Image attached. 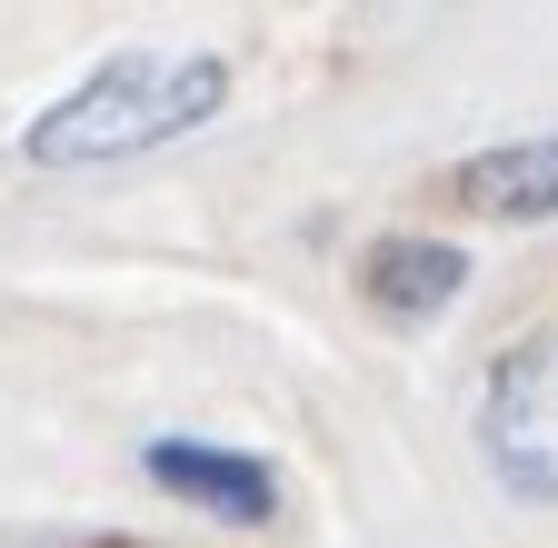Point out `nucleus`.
<instances>
[{"label": "nucleus", "mask_w": 558, "mask_h": 548, "mask_svg": "<svg viewBox=\"0 0 558 548\" xmlns=\"http://www.w3.org/2000/svg\"><path fill=\"white\" fill-rule=\"evenodd\" d=\"M140 468H150V489L230 519V528H269L279 519V468L250 459V449H220V439H150L140 449Z\"/></svg>", "instance_id": "nucleus-3"}, {"label": "nucleus", "mask_w": 558, "mask_h": 548, "mask_svg": "<svg viewBox=\"0 0 558 548\" xmlns=\"http://www.w3.org/2000/svg\"><path fill=\"white\" fill-rule=\"evenodd\" d=\"M469 220H558V130L548 141H499L439 180Z\"/></svg>", "instance_id": "nucleus-5"}, {"label": "nucleus", "mask_w": 558, "mask_h": 548, "mask_svg": "<svg viewBox=\"0 0 558 548\" xmlns=\"http://www.w3.org/2000/svg\"><path fill=\"white\" fill-rule=\"evenodd\" d=\"M360 290L379 319H439L459 290H469V249L459 240H418V230H389L360 249Z\"/></svg>", "instance_id": "nucleus-4"}, {"label": "nucleus", "mask_w": 558, "mask_h": 548, "mask_svg": "<svg viewBox=\"0 0 558 548\" xmlns=\"http://www.w3.org/2000/svg\"><path fill=\"white\" fill-rule=\"evenodd\" d=\"M478 459L529 509H558V339H519L478 389Z\"/></svg>", "instance_id": "nucleus-2"}, {"label": "nucleus", "mask_w": 558, "mask_h": 548, "mask_svg": "<svg viewBox=\"0 0 558 548\" xmlns=\"http://www.w3.org/2000/svg\"><path fill=\"white\" fill-rule=\"evenodd\" d=\"M220 100H230V60H209V50H190V60L120 50L110 71H90L60 110H40V130H31L21 150H31L40 170L130 160V150H160V141H180V130H199Z\"/></svg>", "instance_id": "nucleus-1"}]
</instances>
